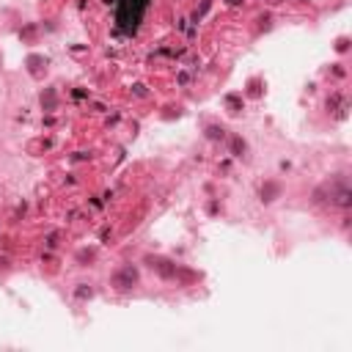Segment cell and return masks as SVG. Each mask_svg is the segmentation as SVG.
<instances>
[{
    "instance_id": "6da1fadb",
    "label": "cell",
    "mask_w": 352,
    "mask_h": 352,
    "mask_svg": "<svg viewBox=\"0 0 352 352\" xmlns=\"http://www.w3.org/2000/svg\"><path fill=\"white\" fill-rule=\"evenodd\" d=\"M146 8H148V0H118V11H116L118 28L124 33H135L138 25L143 22Z\"/></svg>"
}]
</instances>
